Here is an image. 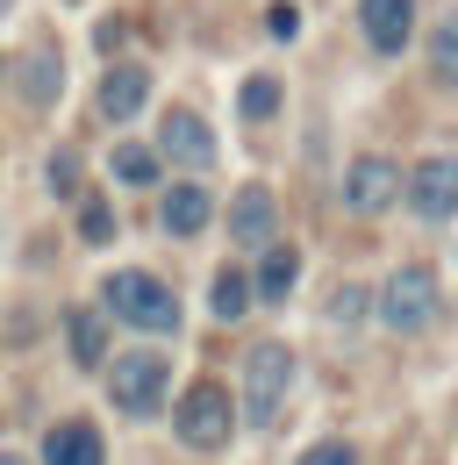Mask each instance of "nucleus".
Segmentation results:
<instances>
[{
	"label": "nucleus",
	"mask_w": 458,
	"mask_h": 465,
	"mask_svg": "<svg viewBox=\"0 0 458 465\" xmlns=\"http://www.w3.org/2000/svg\"><path fill=\"white\" fill-rule=\"evenodd\" d=\"M108 308L129 322V330H151V337H172L179 330V293L158 280V272H108Z\"/></svg>",
	"instance_id": "f257e3e1"
},
{
	"label": "nucleus",
	"mask_w": 458,
	"mask_h": 465,
	"mask_svg": "<svg viewBox=\"0 0 458 465\" xmlns=\"http://www.w3.org/2000/svg\"><path fill=\"white\" fill-rule=\"evenodd\" d=\"M172 430H179L186 451H223L229 430H236V408H229V394L215 380H194V387L179 394V408H172Z\"/></svg>",
	"instance_id": "f03ea898"
},
{
	"label": "nucleus",
	"mask_w": 458,
	"mask_h": 465,
	"mask_svg": "<svg viewBox=\"0 0 458 465\" xmlns=\"http://www.w3.org/2000/svg\"><path fill=\"white\" fill-rule=\"evenodd\" d=\"M165 387H172L165 351H129V358H114V365H108L114 408H122V415H136V422H151V415L165 408Z\"/></svg>",
	"instance_id": "7ed1b4c3"
},
{
	"label": "nucleus",
	"mask_w": 458,
	"mask_h": 465,
	"mask_svg": "<svg viewBox=\"0 0 458 465\" xmlns=\"http://www.w3.org/2000/svg\"><path fill=\"white\" fill-rule=\"evenodd\" d=\"M286 387H294V351L286 344H258L251 365H244V415L251 422H273L286 408Z\"/></svg>",
	"instance_id": "20e7f679"
},
{
	"label": "nucleus",
	"mask_w": 458,
	"mask_h": 465,
	"mask_svg": "<svg viewBox=\"0 0 458 465\" xmlns=\"http://www.w3.org/2000/svg\"><path fill=\"white\" fill-rule=\"evenodd\" d=\"M430 315H437V280L423 265H401L394 280L380 287V322L408 337V330H430Z\"/></svg>",
	"instance_id": "39448f33"
},
{
	"label": "nucleus",
	"mask_w": 458,
	"mask_h": 465,
	"mask_svg": "<svg viewBox=\"0 0 458 465\" xmlns=\"http://www.w3.org/2000/svg\"><path fill=\"white\" fill-rule=\"evenodd\" d=\"M408 208L423 223H452L458 215V158H423L408 179Z\"/></svg>",
	"instance_id": "423d86ee"
},
{
	"label": "nucleus",
	"mask_w": 458,
	"mask_h": 465,
	"mask_svg": "<svg viewBox=\"0 0 458 465\" xmlns=\"http://www.w3.org/2000/svg\"><path fill=\"white\" fill-rule=\"evenodd\" d=\"M273 230H280L273 186H236V201H229V236H236L244 251H258V243H273Z\"/></svg>",
	"instance_id": "0eeeda50"
},
{
	"label": "nucleus",
	"mask_w": 458,
	"mask_h": 465,
	"mask_svg": "<svg viewBox=\"0 0 458 465\" xmlns=\"http://www.w3.org/2000/svg\"><path fill=\"white\" fill-rule=\"evenodd\" d=\"M401 193V173L387 158H358L351 173H344V201H351V215H380V208H394Z\"/></svg>",
	"instance_id": "6e6552de"
},
{
	"label": "nucleus",
	"mask_w": 458,
	"mask_h": 465,
	"mask_svg": "<svg viewBox=\"0 0 458 465\" xmlns=\"http://www.w3.org/2000/svg\"><path fill=\"white\" fill-rule=\"evenodd\" d=\"M158 151L172 165H208L215 158V129L194 115V108H165V129H158Z\"/></svg>",
	"instance_id": "1a4fd4ad"
},
{
	"label": "nucleus",
	"mask_w": 458,
	"mask_h": 465,
	"mask_svg": "<svg viewBox=\"0 0 458 465\" xmlns=\"http://www.w3.org/2000/svg\"><path fill=\"white\" fill-rule=\"evenodd\" d=\"M358 22H365V44H373L380 58H394V51H408L415 0H365V7H358Z\"/></svg>",
	"instance_id": "9d476101"
},
{
	"label": "nucleus",
	"mask_w": 458,
	"mask_h": 465,
	"mask_svg": "<svg viewBox=\"0 0 458 465\" xmlns=\"http://www.w3.org/2000/svg\"><path fill=\"white\" fill-rule=\"evenodd\" d=\"M44 465H108V444H101V430L86 415H72L44 437Z\"/></svg>",
	"instance_id": "9b49d317"
},
{
	"label": "nucleus",
	"mask_w": 458,
	"mask_h": 465,
	"mask_svg": "<svg viewBox=\"0 0 458 465\" xmlns=\"http://www.w3.org/2000/svg\"><path fill=\"white\" fill-rule=\"evenodd\" d=\"M144 101H151V72L144 64H114L108 79H101V115L108 122H136Z\"/></svg>",
	"instance_id": "f8f14e48"
},
{
	"label": "nucleus",
	"mask_w": 458,
	"mask_h": 465,
	"mask_svg": "<svg viewBox=\"0 0 458 465\" xmlns=\"http://www.w3.org/2000/svg\"><path fill=\"white\" fill-rule=\"evenodd\" d=\"M215 215V201H208V186L201 179H186V186H172L165 208H158V223H165L172 236H201V223Z\"/></svg>",
	"instance_id": "ddd939ff"
},
{
	"label": "nucleus",
	"mask_w": 458,
	"mask_h": 465,
	"mask_svg": "<svg viewBox=\"0 0 458 465\" xmlns=\"http://www.w3.org/2000/svg\"><path fill=\"white\" fill-rule=\"evenodd\" d=\"M65 337H72V358H79V365H101V358H108V322H101L94 308H72V315H65Z\"/></svg>",
	"instance_id": "4468645a"
},
{
	"label": "nucleus",
	"mask_w": 458,
	"mask_h": 465,
	"mask_svg": "<svg viewBox=\"0 0 458 465\" xmlns=\"http://www.w3.org/2000/svg\"><path fill=\"white\" fill-rule=\"evenodd\" d=\"M294 280H301V258H294L286 243H273V251H265V265H258V280H251V293H258V301H286Z\"/></svg>",
	"instance_id": "2eb2a0df"
},
{
	"label": "nucleus",
	"mask_w": 458,
	"mask_h": 465,
	"mask_svg": "<svg viewBox=\"0 0 458 465\" xmlns=\"http://www.w3.org/2000/svg\"><path fill=\"white\" fill-rule=\"evenodd\" d=\"M208 308H215L223 322H236V315L251 308V272H244V265H223V272H215V287H208Z\"/></svg>",
	"instance_id": "dca6fc26"
},
{
	"label": "nucleus",
	"mask_w": 458,
	"mask_h": 465,
	"mask_svg": "<svg viewBox=\"0 0 458 465\" xmlns=\"http://www.w3.org/2000/svg\"><path fill=\"white\" fill-rule=\"evenodd\" d=\"M108 173L122 179V186H151V179H158V151H144V143H114Z\"/></svg>",
	"instance_id": "f3484780"
},
{
	"label": "nucleus",
	"mask_w": 458,
	"mask_h": 465,
	"mask_svg": "<svg viewBox=\"0 0 458 465\" xmlns=\"http://www.w3.org/2000/svg\"><path fill=\"white\" fill-rule=\"evenodd\" d=\"M430 64H437V79L458 86V15H444V22L430 29Z\"/></svg>",
	"instance_id": "a211bd4d"
},
{
	"label": "nucleus",
	"mask_w": 458,
	"mask_h": 465,
	"mask_svg": "<svg viewBox=\"0 0 458 465\" xmlns=\"http://www.w3.org/2000/svg\"><path fill=\"white\" fill-rule=\"evenodd\" d=\"M79 236H86V243H108V236H114V208L101 201V193L79 201Z\"/></svg>",
	"instance_id": "6ab92c4d"
},
{
	"label": "nucleus",
	"mask_w": 458,
	"mask_h": 465,
	"mask_svg": "<svg viewBox=\"0 0 458 465\" xmlns=\"http://www.w3.org/2000/svg\"><path fill=\"white\" fill-rule=\"evenodd\" d=\"M22 94H29V101H51V94H57V51H36V58H29Z\"/></svg>",
	"instance_id": "aec40b11"
},
{
	"label": "nucleus",
	"mask_w": 458,
	"mask_h": 465,
	"mask_svg": "<svg viewBox=\"0 0 458 465\" xmlns=\"http://www.w3.org/2000/svg\"><path fill=\"white\" fill-rule=\"evenodd\" d=\"M273 108H280V79H273V72H258V79H244V115H251V122H265Z\"/></svg>",
	"instance_id": "412c9836"
},
{
	"label": "nucleus",
	"mask_w": 458,
	"mask_h": 465,
	"mask_svg": "<svg viewBox=\"0 0 458 465\" xmlns=\"http://www.w3.org/2000/svg\"><path fill=\"white\" fill-rule=\"evenodd\" d=\"M72 165H79L72 151H57V158H51V186H57V193H72V186H79V173H72Z\"/></svg>",
	"instance_id": "4be33fe9"
},
{
	"label": "nucleus",
	"mask_w": 458,
	"mask_h": 465,
	"mask_svg": "<svg viewBox=\"0 0 458 465\" xmlns=\"http://www.w3.org/2000/svg\"><path fill=\"white\" fill-rule=\"evenodd\" d=\"M301 465H358V459H351V444H315Z\"/></svg>",
	"instance_id": "5701e85b"
},
{
	"label": "nucleus",
	"mask_w": 458,
	"mask_h": 465,
	"mask_svg": "<svg viewBox=\"0 0 458 465\" xmlns=\"http://www.w3.org/2000/svg\"><path fill=\"white\" fill-rule=\"evenodd\" d=\"M0 465H22V459H15V451H0Z\"/></svg>",
	"instance_id": "b1692460"
},
{
	"label": "nucleus",
	"mask_w": 458,
	"mask_h": 465,
	"mask_svg": "<svg viewBox=\"0 0 458 465\" xmlns=\"http://www.w3.org/2000/svg\"><path fill=\"white\" fill-rule=\"evenodd\" d=\"M0 15H7V0H0Z\"/></svg>",
	"instance_id": "393cba45"
}]
</instances>
